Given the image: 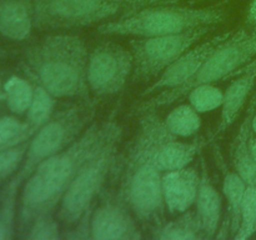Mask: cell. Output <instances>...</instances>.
<instances>
[{"instance_id": "obj_1", "label": "cell", "mask_w": 256, "mask_h": 240, "mask_svg": "<svg viewBox=\"0 0 256 240\" xmlns=\"http://www.w3.org/2000/svg\"><path fill=\"white\" fill-rule=\"evenodd\" d=\"M116 126L114 122L92 124L66 149L48 158L35 168L22 184L16 222L18 236L25 238L36 218L56 212L79 168Z\"/></svg>"}, {"instance_id": "obj_2", "label": "cell", "mask_w": 256, "mask_h": 240, "mask_svg": "<svg viewBox=\"0 0 256 240\" xmlns=\"http://www.w3.org/2000/svg\"><path fill=\"white\" fill-rule=\"evenodd\" d=\"M86 45L76 35H50L26 50L25 72L36 85L52 96L86 98L88 85Z\"/></svg>"}, {"instance_id": "obj_3", "label": "cell", "mask_w": 256, "mask_h": 240, "mask_svg": "<svg viewBox=\"0 0 256 240\" xmlns=\"http://www.w3.org/2000/svg\"><path fill=\"white\" fill-rule=\"evenodd\" d=\"M225 18L226 9L222 4L206 8L160 4L124 12L120 19L99 25L98 32L135 38L162 36L202 26H215Z\"/></svg>"}, {"instance_id": "obj_4", "label": "cell", "mask_w": 256, "mask_h": 240, "mask_svg": "<svg viewBox=\"0 0 256 240\" xmlns=\"http://www.w3.org/2000/svg\"><path fill=\"white\" fill-rule=\"evenodd\" d=\"M120 134L122 129L118 125L99 142L72 178L55 212L64 230L74 226L92 209V202L104 186L116 158Z\"/></svg>"}, {"instance_id": "obj_5", "label": "cell", "mask_w": 256, "mask_h": 240, "mask_svg": "<svg viewBox=\"0 0 256 240\" xmlns=\"http://www.w3.org/2000/svg\"><path fill=\"white\" fill-rule=\"evenodd\" d=\"M256 55V30L248 32L240 30L232 32L226 42L218 46L205 60L196 74L185 84L172 90L158 92L152 99L138 106V114L154 112L158 108L168 106L188 96L192 88L200 84H212L219 80L229 79L239 68L244 66Z\"/></svg>"}, {"instance_id": "obj_6", "label": "cell", "mask_w": 256, "mask_h": 240, "mask_svg": "<svg viewBox=\"0 0 256 240\" xmlns=\"http://www.w3.org/2000/svg\"><path fill=\"white\" fill-rule=\"evenodd\" d=\"M94 112V106L86 104L72 105L52 115L49 122L32 135L24 162L12 179L18 184H24L40 162L66 149L82 134Z\"/></svg>"}, {"instance_id": "obj_7", "label": "cell", "mask_w": 256, "mask_h": 240, "mask_svg": "<svg viewBox=\"0 0 256 240\" xmlns=\"http://www.w3.org/2000/svg\"><path fill=\"white\" fill-rule=\"evenodd\" d=\"M122 200L142 222L162 224L166 209L162 194V172L139 152H130L122 185Z\"/></svg>"}, {"instance_id": "obj_8", "label": "cell", "mask_w": 256, "mask_h": 240, "mask_svg": "<svg viewBox=\"0 0 256 240\" xmlns=\"http://www.w3.org/2000/svg\"><path fill=\"white\" fill-rule=\"evenodd\" d=\"M214 28L202 26L178 34L132 40L134 79L146 82L159 76L180 55L204 39Z\"/></svg>"}, {"instance_id": "obj_9", "label": "cell", "mask_w": 256, "mask_h": 240, "mask_svg": "<svg viewBox=\"0 0 256 240\" xmlns=\"http://www.w3.org/2000/svg\"><path fill=\"white\" fill-rule=\"evenodd\" d=\"M140 134L132 152L146 156L162 172L189 166L200 150V142H185L168 132L164 122H160L154 112H142Z\"/></svg>"}, {"instance_id": "obj_10", "label": "cell", "mask_w": 256, "mask_h": 240, "mask_svg": "<svg viewBox=\"0 0 256 240\" xmlns=\"http://www.w3.org/2000/svg\"><path fill=\"white\" fill-rule=\"evenodd\" d=\"M122 4L104 0H34V26L39 30L86 28L115 16Z\"/></svg>"}, {"instance_id": "obj_11", "label": "cell", "mask_w": 256, "mask_h": 240, "mask_svg": "<svg viewBox=\"0 0 256 240\" xmlns=\"http://www.w3.org/2000/svg\"><path fill=\"white\" fill-rule=\"evenodd\" d=\"M132 72V50L114 42L98 44L88 60V85L98 96H109L125 86Z\"/></svg>"}, {"instance_id": "obj_12", "label": "cell", "mask_w": 256, "mask_h": 240, "mask_svg": "<svg viewBox=\"0 0 256 240\" xmlns=\"http://www.w3.org/2000/svg\"><path fill=\"white\" fill-rule=\"evenodd\" d=\"M232 32H220V34L210 36L202 42H198L194 46L188 49L182 55H180L172 65L166 68L156 80L144 92V95H152L154 92L172 90L180 85L185 84L192 79L198 70L202 68L205 60L210 56L218 46L226 42Z\"/></svg>"}, {"instance_id": "obj_13", "label": "cell", "mask_w": 256, "mask_h": 240, "mask_svg": "<svg viewBox=\"0 0 256 240\" xmlns=\"http://www.w3.org/2000/svg\"><path fill=\"white\" fill-rule=\"evenodd\" d=\"M124 202L106 200L92 212L90 239L129 240L142 238L139 225Z\"/></svg>"}, {"instance_id": "obj_14", "label": "cell", "mask_w": 256, "mask_h": 240, "mask_svg": "<svg viewBox=\"0 0 256 240\" xmlns=\"http://www.w3.org/2000/svg\"><path fill=\"white\" fill-rule=\"evenodd\" d=\"M200 174L194 168H182L162 172V194L170 214H184L198 196Z\"/></svg>"}, {"instance_id": "obj_15", "label": "cell", "mask_w": 256, "mask_h": 240, "mask_svg": "<svg viewBox=\"0 0 256 240\" xmlns=\"http://www.w3.org/2000/svg\"><path fill=\"white\" fill-rule=\"evenodd\" d=\"M196 210L195 216L202 230V238L212 239L216 236L220 222H222V200L216 188L212 182L208 172L206 164L202 160V172H200V182L198 196L195 200Z\"/></svg>"}, {"instance_id": "obj_16", "label": "cell", "mask_w": 256, "mask_h": 240, "mask_svg": "<svg viewBox=\"0 0 256 240\" xmlns=\"http://www.w3.org/2000/svg\"><path fill=\"white\" fill-rule=\"evenodd\" d=\"M34 26V0H0V35L22 42Z\"/></svg>"}, {"instance_id": "obj_17", "label": "cell", "mask_w": 256, "mask_h": 240, "mask_svg": "<svg viewBox=\"0 0 256 240\" xmlns=\"http://www.w3.org/2000/svg\"><path fill=\"white\" fill-rule=\"evenodd\" d=\"M256 82L255 72H244L235 76L234 82L224 92V100L222 105V118L215 132V136H219L226 132L242 112L252 88Z\"/></svg>"}, {"instance_id": "obj_18", "label": "cell", "mask_w": 256, "mask_h": 240, "mask_svg": "<svg viewBox=\"0 0 256 240\" xmlns=\"http://www.w3.org/2000/svg\"><path fill=\"white\" fill-rule=\"evenodd\" d=\"M256 112V95L248 109L246 116L240 125L232 146V160L234 169L244 179L246 185H256V162L250 152L252 138V120Z\"/></svg>"}, {"instance_id": "obj_19", "label": "cell", "mask_w": 256, "mask_h": 240, "mask_svg": "<svg viewBox=\"0 0 256 240\" xmlns=\"http://www.w3.org/2000/svg\"><path fill=\"white\" fill-rule=\"evenodd\" d=\"M222 192L228 202V212H229L230 232L234 236L240 225V212L242 204L246 192V182L236 172H232L226 166H222Z\"/></svg>"}, {"instance_id": "obj_20", "label": "cell", "mask_w": 256, "mask_h": 240, "mask_svg": "<svg viewBox=\"0 0 256 240\" xmlns=\"http://www.w3.org/2000/svg\"><path fill=\"white\" fill-rule=\"evenodd\" d=\"M22 185L10 179L0 192V240H10L15 236L18 222V195Z\"/></svg>"}, {"instance_id": "obj_21", "label": "cell", "mask_w": 256, "mask_h": 240, "mask_svg": "<svg viewBox=\"0 0 256 240\" xmlns=\"http://www.w3.org/2000/svg\"><path fill=\"white\" fill-rule=\"evenodd\" d=\"M164 125L168 132L175 138H189L202 128V118L190 104L178 105L166 115Z\"/></svg>"}, {"instance_id": "obj_22", "label": "cell", "mask_w": 256, "mask_h": 240, "mask_svg": "<svg viewBox=\"0 0 256 240\" xmlns=\"http://www.w3.org/2000/svg\"><path fill=\"white\" fill-rule=\"evenodd\" d=\"M35 86L22 76H10L4 82V95L6 106L12 114L24 115L29 110L34 98Z\"/></svg>"}, {"instance_id": "obj_23", "label": "cell", "mask_w": 256, "mask_h": 240, "mask_svg": "<svg viewBox=\"0 0 256 240\" xmlns=\"http://www.w3.org/2000/svg\"><path fill=\"white\" fill-rule=\"evenodd\" d=\"M155 238L162 240H192L202 238L195 212H184L169 222H162L155 229Z\"/></svg>"}, {"instance_id": "obj_24", "label": "cell", "mask_w": 256, "mask_h": 240, "mask_svg": "<svg viewBox=\"0 0 256 240\" xmlns=\"http://www.w3.org/2000/svg\"><path fill=\"white\" fill-rule=\"evenodd\" d=\"M55 99L48 90L40 85L35 84V92L32 102L30 104L29 110L26 112V122L32 130L35 132L46 124L52 116L55 108Z\"/></svg>"}, {"instance_id": "obj_25", "label": "cell", "mask_w": 256, "mask_h": 240, "mask_svg": "<svg viewBox=\"0 0 256 240\" xmlns=\"http://www.w3.org/2000/svg\"><path fill=\"white\" fill-rule=\"evenodd\" d=\"M32 135L34 132L26 122H22L12 115L0 118V150L10 149L29 142Z\"/></svg>"}, {"instance_id": "obj_26", "label": "cell", "mask_w": 256, "mask_h": 240, "mask_svg": "<svg viewBox=\"0 0 256 240\" xmlns=\"http://www.w3.org/2000/svg\"><path fill=\"white\" fill-rule=\"evenodd\" d=\"M189 104L200 114L214 112L222 108L224 92L212 84H200L192 88L188 94Z\"/></svg>"}, {"instance_id": "obj_27", "label": "cell", "mask_w": 256, "mask_h": 240, "mask_svg": "<svg viewBox=\"0 0 256 240\" xmlns=\"http://www.w3.org/2000/svg\"><path fill=\"white\" fill-rule=\"evenodd\" d=\"M256 232V185H248L240 212V225L232 238L245 240Z\"/></svg>"}, {"instance_id": "obj_28", "label": "cell", "mask_w": 256, "mask_h": 240, "mask_svg": "<svg viewBox=\"0 0 256 240\" xmlns=\"http://www.w3.org/2000/svg\"><path fill=\"white\" fill-rule=\"evenodd\" d=\"M29 142L10 149L0 150V186L9 182L18 172L24 162Z\"/></svg>"}, {"instance_id": "obj_29", "label": "cell", "mask_w": 256, "mask_h": 240, "mask_svg": "<svg viewBox=\"0 0 256 240\" xmlns=\"http://www.w3.org/2000/svg\"><path fill=\"white\" fill-rule=\"evenodd\" d=\"M55 214H45L36 218L30 225L25 239L28 240H56L62 236L60 234L62 225Z\"/></svg>"}, {"instance_id": "obj_30", "label": "cell", "mask_w": 256, "mask_h": 240, "mask_svg": "<svg viewBox=\"0 0 256 240\" xmlns=\"http://www.w3.org/2000/svg\"><path fill=\"white\" fill-rule=\"evenodd\" d=\"M178 2V0H132L128 4L126 10L124 12H135L138 9H142V8L152 6V5H160V4H172V2Z\"/></svg>"}, {"instance_id": "obj_31", "label": "cell", "mask_w": 256, "mask_h": 240, "mask_svg": "<svg viewBox=\"0 0 256 240\" xmlns=\"http://www.w3.org/2000/svg\"><path fill=\"white\" fill-rule=\"evenodd\" d=\"M246 22L252 30H256V0H252L248 9Z\"/></svg>"}, {"instance_id": "obj_32", "label": "cell", "mask_w": 256, "mask_h": 240, "mask_svg": "<svg viewBox=\"0 0 256 240\" xmlns=\"http://www.w3.org/2000/svg\"><path fill=\"white\" fill-rule=\"evenodd\" d=\"M244 72H255L256 74V60L248 62V64L244 65V66L239 68V69H238L236 72H235L234 74L229 78V79H232V78L238 76V75H240V74H244Z\"/></svg>"}, {"instance_id": "obj_33", "label": "cell", "mask_w": 256, "mask_h": 240, "mask_svg": "<svg viewBox=\"0 0 256 240\" xmlns=\"http://www.w3.org/2000/svg\"><path fill=\"white\" fill-rule=\"evenodd\" d=\"M250 152H252V159L256 162V138H250Z\"/></svg>"}, {"instance_id": "obj_34", "label": "cell", "mask_w": 256, "mask_h": 240, "mask_svg": "<svg viewBox=\"0 0 256 240\" xmlns=\"http://www.w3.org/2000/svg\"><path fill=\"white\" fill-rule=\"evenodd\" d=\"M5 95H4V84L2 82V78H0V102H4Z\"/></svg>"}, {"instance_id": "obj_35", "label": "cell", "mask_w": 256, "mask_h": 240, "mask_svg": "<svg viewBox=\"0 0 256 240\" xmlns=\"http://www.w3.org/2000/svg\"><path fill=\"white\" fill-rule=\"evenodd\" d=\"M252 130L254 134H256V112H255L254 116H252Z\"/></svg>"}, {"instance_id": "obj_36", "label": "cell", "mask_w": 256, "mask_h": 240, "mask_svg": "<svg viewBox=\"0 0 256 240\" xmlns=\"http://www.w3.org/2000/svg\"><path fill=\"white\" fill-rule=\"evenodd\" d=\"M104 2H116V4H122V2H128V4H129V2H132V0H104Z\"/></svg>"}, {"instance_id": "obj_37", "label": "cell", "mask_w": 256, "mask_h": 240, "mask_svg": "<svg viewBox=\"0 0 256 240\" xmlns=\"http://www.w3.org/2000/svg\"><path fill=\"white\" fill-rule=\"evenodd\" d=\"M5 55H6V52H5V50L0 49V59H2V58H4Z\"/></svg>"}]
</instances>
